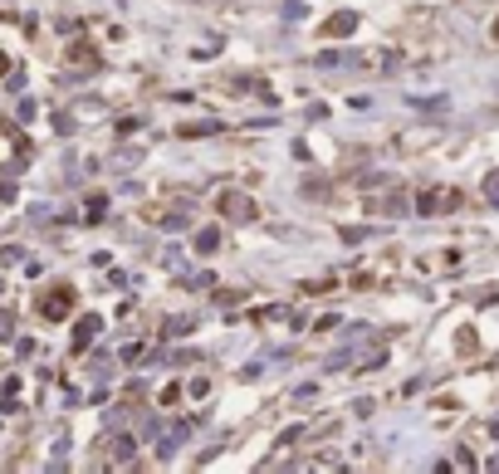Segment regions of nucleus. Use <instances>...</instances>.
Here are the masks:
<instances>
[{"label": "nucleus", "mask_w": 499, "mask_h": 474, "mask_svg": "<svg viewBox=\"0 0 499 474\" xmlns=\"http://www.w3.org/2000/svg\"><path fill=\"white\" fill-rule=\"evenodd\" d=\"M113 460H118V465H128V460H132V441H113Z\"/></svg>", "instance_id": "1"}]
</instances>
